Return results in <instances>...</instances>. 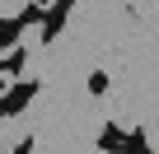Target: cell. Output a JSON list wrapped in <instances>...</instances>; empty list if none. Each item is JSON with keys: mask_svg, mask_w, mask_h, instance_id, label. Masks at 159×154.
I'll return each mask as SVG.
<instances>
[{"mask_svg": "<svg viewBox=\"0 0 159 154\" xmlns=\"http://www.w3.org/2000/svg\"><path fill=\"white\" fill-rule=\"evenodd\" d=\"M145 149H150V154H159V117L145 126Z\"/></svg>", "mask_w": 159, "mask_h": 154, "instance_id": "3957f363", "label": "cell"}, {"mask_svg": "<svg viewBox=\"0 0 159 154\" xmlns=\"http://www.w3.org/2000/svg\"><path fill=\"white\" fill-rule=\"evenodd\" d=\"M33 0H0V19H24V10Z\"/></svg>", "mask_w": 159, "mask_h": 154, "instance_id": "7a4b0ae2", "label": "cell"}, {"mask_svg": "<svg viewBox=\"0 0 159 154\" xmlns=\"http://www.w3.org/2000/svg\"><path fill=\"white\" fill-rule=\"evenodd\" d=\"M42 37H47V24H28V28L19 33V47H14V51H28V56H38Z\"/></svg>", "mask_w": 159, "mask_h": 154, "instance_id": "6da1fadb", "label": "cell"}, {"mask_svg": "<svg viewBox=\"0 0 159 154\" xmlns=\"http://www.w3.org/2000/svg\"><path fill=\"white\" fill-rule=\"evenodd\" d=\"M94 154H122V149H94Z\"/></svg>", "mask_w": 159, "mask_h": 154, "instance_id": "277c9868", "label": "cell"}]
</instances>
